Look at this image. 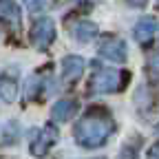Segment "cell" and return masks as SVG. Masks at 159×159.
<instances>
[{"mask_svg": "<svg viewBox=\"0 0 159 159\" xmlns=\"http://www.w3.org/2000/svg\"><path fill=\"white\" fill-rule=\"evenodd\" d=\"M115 130V122L108 111L91 108L77 119L75 124V142L82 148H99L108 142V137Z\"/></svg>", "mask_w": 159, "mask_h": 159, "instance_id": "1", "label": "cell"}, {"mask_svg": "<svg viewBox=\"0 0 159 159\" xmlns=\"http://www.w3.org/2000/svg\"><path fill=\"white\" fill-rule=\"evenodd\" d=\"M126 80L128 75L117 69H97L89 82V91L91 93H117L124 89Z\"/></svg>", "mask_w": 159, "mask_h": 159, "instance_id": "2", "label": "cell"}, {"mask_svg": "<svg viewBox=\"0 0 159 159\" xmlns=\"http://www.w3.org/2000/svg\"><path fill=\"white\" fill-rule=\"evenodd\" d=\"M29 38H31V44L35 49L47 51L53 44V40H55V22L51 18H38L35 22L31 25Z\"/></svg>", "mask_w": 159, "mask_h": 159, "instance_id": "3", "label": "cell"}, {"mask_svg": "<svg viewBox=\"0 0 159 159\" xmlns=\"http://www.w3.org/2000/svg\"><path fill=\"white\" fill-rule=\"evenodd\" d=\"M55 142H57V128H55L53 124H47L42 130H40V133L31 139L29 150H31V155H33V157L42 159V157L51 150V146H53Z\"/></svg>", "mask_w": 159, "mask_h": 159, "instance_id": "4", "label": "cell"}, {"mask_svg": "<svg viewBox=\"0 0 159 159\" xmlns=\"http://www.w3.org/2000/svg\"><path fill=\"white\" fill-rule=\"evenodd\" d=\"M99 55L111 60V62H126L128 57V51H126V42L122 38H115V35H108V38H102V42H99Z\"/></svg>", "mask_w": 159, "mask_h": 159, "instance_id": "5", "label": "cell"}, {"mask_svg": "<svg viewBox=\"0 0 159 159\" xmlns=\"http://www.w3.org/2000/svg\"><path fill=\"white\" fill-rule=\"evenodd\" d=\"M0 22L13 31H20L22 16H20V7L16 5V0H0Z\"/></svg>", "mask_w": 159, "mask_h": 159, "instance_id": "6", "label": "cell"}, {"mask_svg": "<svg viewBox=\"0 0 159 159\" xmlns=\"http://www.w3.org/2000/svg\"><path fill=\"white\" fill-rule=\"evenodd\" d=\"M84 73V60L80 55H66L62 60V77L64 82L71 84V82H77Z\"/></svg>", "mask_w": 159, "mask_h": 159, "instance_id": "7", "label": "cell"}, {"mask_svg": "<svg viewBox=\"0 0 159 159\" xmlns=\"http://www.w3.org/2000/svg\"><path fill=\"white\" fill-rule=\"evenodd\" d=\"M157 31H159L157 20L150 18V16H146V18H142V20L135 25V40H137L139 44H148L150 40L157 35Z\"/></svg>", "mask_w": 159, "mask_h": 159, "instance_id": "8", "label": "cell"}, {"mask_svg": "<svg viewBox=\"0 0 159 159\" xmlns=\"http://www.w3.org/2000/svg\"><path fill=\"white\" fill-rule=\"evenodd\" d=\"M77 113V102L75 99H60V102L53 104V119L55 122H69V119H73V115Z\"/></svg>", "mask_w": 159, "mask_h": 159, "instance_id": "9", "label": "cell"}, {"mask_svg": "<svg viewBox=\"0 0 159 159\" xmlns=\"http://www.w3.org/2000/svg\"><path fill=\"white\" fill-rule=\"evenodd\" d=\"M18 95V84H16V77H11L9 73L0 75V99L7 104H11Z\"/></svg>", "mask_w": 159, "mask_h": 159, "instance_id": "10", "label": "cell"}, {"mask_svg": "<svg viewBox=\"0 0 159 159\" xmlns=\"http://www.w3.org/2000/svg\"><path fill=\"white\" fill-rule=\"evenodd\" d=\"M71 35L77 40V42H91V40L97 35V25L89 22V20H82V22H77L73 27Z\"/></svg>", "mask_w": 159, "mask_h": 159, "instance_id": "11", "label": "cell"}, {"mask_svg": "<svg viewBox=\"0 0 159 159\" xmlns=\"http://www.w3.org/2000/svg\"><path fill=\"white\" fill-rule=\"evenodd\" d=\"M146 71H148L150 80H159V47L150 53L148 62H146Z\"/></svg>", "mask_w": 159, "mask_h": 159, "instance_id": "12", "label": "cell"}, {"mask_svg": "<svg viewBox=\"0 0 159 159\" xmlns=\"http://www.w3.org/2000/svg\"><path fill=\"white\" fill-rule=\"evenodd\" d=\"M53 2H55V0H25V5H27L29 11H42L49 5H53Z\"/></svg>", "mask_w": 159, "mask_h": 159, "instance_id": "13", "label": "cell"}, {"mask_svg": "<svg viewBox=\"0 0 159 159\" xmlns=\"http://www.w3.org/2000/svg\"><path fill=\"white\" fill-rule=\"evenodd\" d=\"M146 159H159V142H157V144H152V146L148 148Z\"/></svg>", "mask_w": 159, "mask_h": 159, "instance_id": "14", "label": "cell"}, {"mask_svg": "<svg viewBox=\"0 0 159 159\" xmlns=\"http://www.w3.org/2000/svg\"><path fill=\"white\" fill-rule=\"evenodd\" d=\"M128 5H133V7H144L146 5V0H126Z\"/></svg>", "mask_w": 159, "mask_h": 159, "instance_id": "15", "label": "cell"}, {"mask_svg": "<svg viewBox=\"0 0 159 159\" xmlns=\"http://www.w3.org/2000/svg\"><path fill=\"white\" fill-rule=\"evenodd\" d=\"M157 9H159V0H157Z\"/></svg>", "mask_w": 159, "mask_h": 159, "instance_id": "16", "label": "cell"}, {"mask_svg": "<svg viewBox=\"0 0 159 159\" xmlns=\"http://www.w3.org/2000/svg\"><path fill=\"white\" fill-rule=\"evenodd\" d=\"M95 159H102V157H95Z\"/></svg>", "mask_w": 159, "mask_h": 159, "instance_id": "17", "label": "cell"}]
</instances>
